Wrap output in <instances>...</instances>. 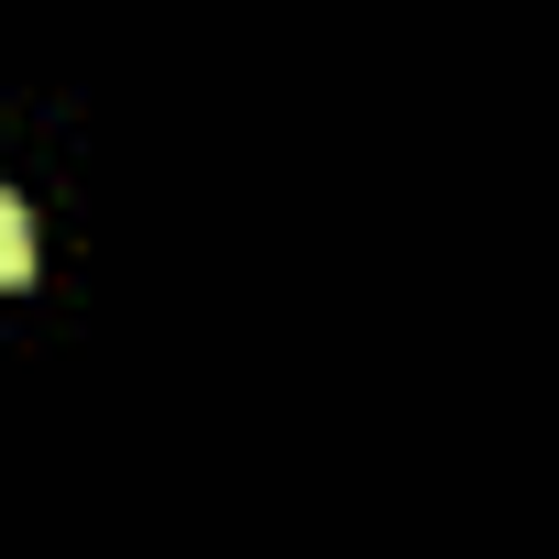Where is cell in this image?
<instances>
[{
	"instance_id": "1",
	"label": "cell",
	"mask_w": 559,
	"mask_h": 559,
	"mask_svg": "<svg viewBox=\"0 0 559 559\" xmlns=\"http://www.w3.org/2000/svg\"><path fill=\"white\" fill-rule=\"evenodd\" d=\"M0 286H34V209L0 187Z\"/></svg>"
}]
</instances>
